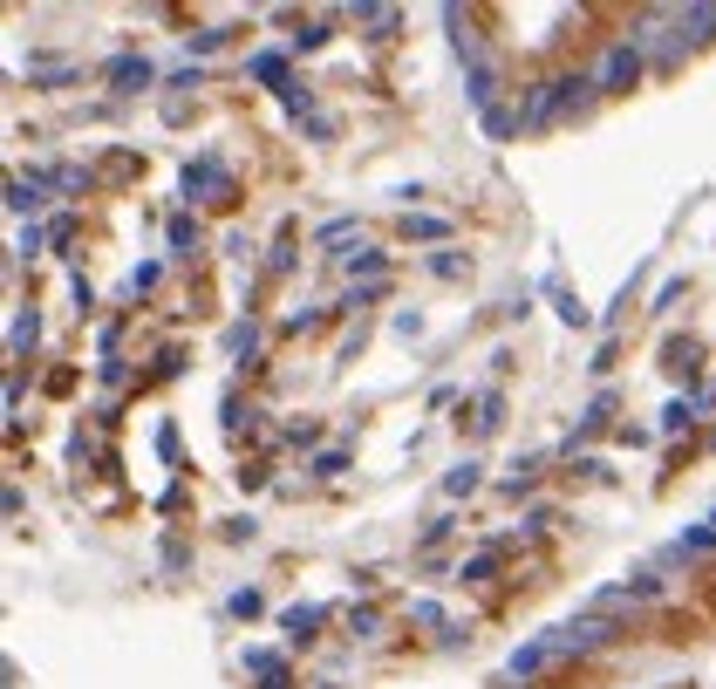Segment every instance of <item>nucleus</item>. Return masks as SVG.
<instances>
[{
    "label": "nucleus",
    "instance_id": "1",
    "mask_svg": "<svg viewBox=\"0 0 716 689\" xmlns=\"http://www.w3.org/2000/svg\"><path fill=\"white\" fill-rule=\"evenodd\" d=\"M587 103H594V76H553V82H539V89L526 96V130H546V123L587 110Z\"/></svg>",
    "mask_w": 716,
    "mask_h": 689
},
{
    "label": "nucleus",
    "instance_id": "2",
    "mask_svg": "<svg viewBox=\"0 0 716 689\" xmlns=\"http://www.w3.org/2000/svg\"><path fill=\"white\" fill-rule=\"evenodd\" d=\"M669 28H682L676 7H648V14H635V55L641 62H662V69H676L682 62V35H669Z\"/></svg>",
    "mask_w": 716,
    "mask_h": 689
},
{
    "label": "nucleus",
    "instance_id": "3",
    "mask_svg": "<svg viewBox=\"0 0 716 689\" xmlns=\"http://www.w3.org/2000/svg\"><path fill=\"white\" fill-rule=\"evenodd\" d=\"M614 635H628L614 614H573V621L553 628V649H560V655H594V649H607Z\"/></svg>",
    "mask_w": 716,
    "mask_h": 689
},
{
    "label": "nucleus",
    "instance_id": "4",
    "mask_svg": "<svg viewBox=\"0 0 716 689\" xmlns=\"http://www.w3.org/2000/svg\"><path fill=\"white\" fill-rule=\"evenodd\" d=\"M635 76H641L635 41H614L601 62H594V96H621V89H635Z\"/></svg>",
    "mask_w": 716,
    "mask_h": 689
},
{
    "label": "nucleus",
    "instance_id": "5",
    "mask_svg": "<svg viewBox=\"0 0 716 689\" xmlns=\"http://www.w3.org/2000/svg\"><path fill=\"white\" fill-rule=\"evenodd\" d=\"M178 192H185V198H232V171H226V157H219V151H205L198 164H185Z\"/></svg>",
    "mask_w": 716,
    "mask_h": 689
},
{
    "label": "nucleus",
    "instance_id": "6",
    "mask_svg": "<svg viewBox=\"0 0 716 689\" xmlns=\"http://www.w3.org/2000/svg\"><path fill=\"white\" fill-rule=\"evenodd\" d=\"M546 662H560V649H553V635H532V642H519V649L505 655V676L512 683H532Z\"/></svg>",
    "mask_w": 716,
    "mask_h": 689
},
{
    "label": "nucleus",
    "instance_id": "7",
    "mask_svg": "<svg viewBox=\"0 0 716 689\" xmlns=\"http://www.w3.org/2000/svg\"><path fill=\"white\" fill-rule=\"evenodd\" d=\"M703 553H716V526L703 519V526H682L662 553H655V567H676V560H703Z\"/></svg>",
    "mask_w": 716,
    "mask_h": 689
},
{
    "label": "nucleus",
    "instance_id": "8",
    "mask_svg": "<svg viewBox=\"0 0 716 689\" xmlns=\"http://www.w3.org/2000/svg\"><path fill=\"white\" fill-rule=\"evenodd\" d=\"M41 205H48V178H41V171H28V178H14V185H7V212H14L21 226H35Z\"/></svg>",
    "mask_w": 716,
    "mask_h": 689
},
{
    "label": "nucleus",
    "instance_id": "9",
    "mask_svg": "<svg viewBox=\"0 0 716 689\" xmlns=\"http://www.w3.org/2000/svg\"><path fill=\"white\" fill-rule=\"evenodd\" d=\"M464 103H471L478 116H491V110H498V69H491V62L464 69Z\"/></svg>",
    "mask_w": 716,
    "mask_h": 689
},
{
    "label": "nucleus",
    "instance_id": "10",
    "mask_svg": "<svg viewBox=\"0 0 716 689\" xmlns=\"http://www.w3.org/2000/svg\"><path fill=\"white\" fill-rule=\"evenodd\" d=\"M246 76L253 82H273V89H287V48H260V55H253V62H246Z\"/></svg>",
    "mask_w": 716,
    "mask_h": 689
},
{
    "label": "nucleus",
    "instance_id": "11",
    "mask_svg": "<svg viewBox=\"0 0 716 689\" xmlns=\"http://www.w3.org/2000/svg\"><path fill=\"white\" fill-rule=\"evenodd\" d=\"M682 41H710L716 35V0H696V7H676Z\"/></svg>",
    "mask_w": 716,
    "mask_h": 689
},
{
    "label": "nucleus",
    "instance_id": "12",
    "mask_svg": "<svg viewBox=\"0 0 716 689\" xmlns=\"http://www.w3.org/2000/svg\"><path fill=\"white\" fill-rule=\"evenodd\" d=\"M151 76H157V69L144 62V55H116V62H110V82H116V89H151Z\"/></svg>",
    "mask_w": 716,
    "mask_h": 689
},
{
    "label": "nucleus",
    "instance_id": "13",
    "mask_svg": "<svg viewBox=\"0 0 716 689\" xmlns=\"http://www.w3.org/2000/svg\"><path fill=\"white\" fill-rule=\"evenodd\" d=\"M314 628H321V608H280V635H287V642H314Z\"/></svg>",
    "mask_w": 716,
    "mask_h": 689
},
{
    "label": "nucleus",
    "instance_id": "14",
    "mask_svg": "<svg viewBox=\"0 0 716 689\" xmlns=\"http://www.w3.org/2000/svg\"><path fill=\"white\" fill-rule=\"evenodd\" d=\"M478 471H485V464H478V458H464V464H451V471H444V492H451V498H471V492H478V485H485V478H478Z\"/></svg>",
    "mask_w": 716,
    "mask_h": 689
},
{
    "label": "nucleus",
    "instance_id": "15",
    "mask_svg": "<svg viewBox=\"0 0 716 689\" xmlns=\"http://www.w3.org/2000/svg\"><path fill=\"white\" fill-rule=\"evenodd\" d=\"M478 123H485V137H498V144H505V137H519V130H526V110H505V103H498V110L478 116Z\"/></svg>",
    "mask_w": 716,
    "mask_h": 689
},
{
    "label": "nucleus",
    "instance_id": "16",
    "mask_svg": "<svg viewBox=\"0 0 716 689\" xmlns=\"http://www.w3.org/2000/svg\"><path fill=\"white\" fill-rule=\"evenodd\" d=\"M341 273H348V280H355V273H362V280H382V253L376 246H355V253H341Z\"/></svg>",
    "mask_w": 716,
    "mask_h": 689
},
{
    "label": "nucleus",
    "instance_id": "17",
    "mask_svg": "<svg viewBox=\"0 0 716 689\" xmlns=\"http://www.w3.org/2000/svg\"><path fill=\"white\" fill-rule=\"evenodd\" d=\"M696 410H703L696 396H669V410H662V437H676V430H689V423H696Z\"/></svg>",
    "mask_w": 716,
    "mask_h": 689
},
{
    "label": "nucleus",
    "instance_id": "18",
    "mask_svg": "<svg viewBox=\"0 0 716 689\" xmlns=\"http://www.w3.org/2000/svg\"><path fill=\"white\" fill-rule=\"evenodd\" d=\"M35 335H41L35 307H21V314H14V321H7V342H14V355H28V348H35Z\"/></svg>",
    "mask_w": 716,
    "mask_h": 689
},
{
    "label": "nucleus",
    "instance_id": "19",
    "mask_svg": "<svg viewBox=\"0 0 716 689\" xmlns=\"http://www.w3.org/2000/svg\"><path fill=\"white\" fill-rule=\"evenodd\" d=\"M662 362H669V376H696L703 348H696V342H669V355H662Z\"/></svg>",
    "mask_w": 716,
    "mask_h": 689
},
{
    "label": "nucleus",
    "instance_id": "20",
    "mask_svg": "<svg viewBox=\"0 0 716 689\" xmlns=\"http://www.w3.org/2000/svg\"><path fill=\"white\" fill-rule=\"evenodd\" d=\"M198 239H205V232H198V219H185V212H178V219H171V253H191Z\"/></svg>",
    "mask_w": 716,
    "mask_h": 689
},
{
    "label": "nucleus",
    "instance_id": "21",
    "mask_svg": "<svg viewBox=\"0 0 716 689\" xmlns=\"http://www.w3.org/2000/svg\"><path fill=\"white\" fill-rule=\"evenodd\" d=\"M253 348H260V328H253V321L226 328V355H253Z\"/></svg>",
    "mask_w": 716,
    "mask_h": 689
},
{
    "label": "nucleus",
    "instance_id": "22",
    "mask_svg": "<svg viewBox=\"0 0 716 689\" xmlns=\"http://www.w3.org/2000/svg\"><path fill=\"white\" fill-rule=\"evenodd\" d=\"M355 21H362V28H376V35H389L403 14H396V7H355Z\"/></svg>",
    "mask_w": 716,
    "mask_h": 689
},
{
    "label": "nucleus",
    "instance_id": "23",
    "mask_svg": "<svg viewBox=\"0 0 716 689\" xmlns=\"http://www.w3.org/2000/svg\"><path fill=\"white\" fill-rule=\"evenodd\" d=\"M410 621H416V628H444V635H451V621H444L437 601H410Z\"/></svg>",
    "mask_w": 716,
    "mask_h": 689
},
{
    "label": "nucleus",
    "instance_id": "24",
    "mask_svg": "<svg viewBox=\"0 0 716 689\" xmlns=\"http://www.w3.org/2000/svg\"><path fill=\"white\" fill-rule=\"evenodd\" d=\"M498 574V553H471L464 567H457V580H491Z\"/></svg>",
    "mask_w": 716,
    "mask_h": 689
},
{
    "label": "nucleus",
    "instance_id": "25",
    "mask_svg": "<svg viewBox=\"0 0 716 689\" xmlns=\"http://www.w3.org/2000/svg\"><path fill=\"white\" fill-rule=\"evenodd\" d=\"M498 417H505V403H498V389H485V396H478V430H498Z\"/></svg>",
    "mask_w": 716,
    "mask_h": 689
},
{
    "label": "nucleus",
    "instance_id": "26",
    "mask_svg": "<svg viewBox=\"0 0 716 689\" xmlns=\"http://www.w3.org/2000/svg\"><path fill=\"white\" fill-rule=\"evenodd\" d=\"M41 239H48L41 226H21V232H14V260H35V253H41Z\"/></svg>",
    "mask_w": 716,
    "mask_h": 689
},
{
    "label": "nucleus",
    "instance_id": "27",
    "mask_svg": "<svg viewBox=\"0 0 716 689\" xmlns=\"http://www.w3.org/2000/svg\"><path fill=\"white\" fill-rule=\"evenodd\" d=\"M307 103H314L307 82H287V89H280V110H287V116H307Z\"/></svg>",
    "mask_w": 716,
    "mask_h": 689
},
{
    "label": "nucleus",
    "instance_id": "28",
    "mask_svg": "<svg viewBox=\"0 0 716 689\" xmlns=\"http://www.w3.org/2000/svg\"><path fill=\"white\" fill-rule=\"evenodd\" d=\"M157 273H164V267H157V260H144V267L130 273V287H123V294H130V301H137V294H151V287H157Z\"/></svg>",
    "mask_w": 716,
    "mask_h": 689
},
{
    "label": "nucleus",
    "instance_id": "29",
    "mask_svg": "<svg viewBox=\"0 0 716 689\" xmlns=\"http://www.w3.org/2000/svg\"><path fill=\"white\" fill-rule=\"evenodd\" d=\"M321 41H328V21H307L301 35H294V55H314V48H321Z\"/></svg>",
    "mask_w": 716,
    "mask_h": 689
},
{
    "label": "nucleus",
    "instance_id": "30",
    "mask_svg": "<svg viewBox=\"0 0 716 689\" xmlns=\"http://www.w3.org/2000/svg\"><path fill=\"white\" fill-rule=\"evenodd\" d=\"M430 273L437 280H464V253H430Z\"/></svg>",
    "mask_w": 716,
    "mask_h": 689
},
{
    "label": "nucleus",
    "instance_id": "31",
    "mask_svg": "<svg viewBox=\"0 0 716 689\" xmlns=\"http://www.w3.org/2000/svg\"><path fill=\"white\" fill-rule=\"evenodd\" d=\"M226 608H232V614H239V621H253V614H260V608H266V601H260V594H253V587H239V594H232Z\"/></svg>",
    "mask_w": 716,
    "mask_h": 689
},
{
    "label": "nucleus",
    "instance_id": "32",
    "mask_svg": "<svg viewBox=\"0 0 716 689\" xmlns=\"http://www.w3.org/2000/svg\"><path fill=\"white\" fill-rule=\"evenodd\" d=\"M444 232H451V226H444V219H430V212H416V219H410V239H444Z\"/></svg>",
    "mask_w": 716,
    "mask_h": 689
},
{
    "label": "nucleus",
    "instance_id": "33",
    "mask_svg": "<svg viewBox=\"0 0 716 689\" xmlns=\"http://www.w3.org/2000/svg\"><path fill=\"white\" fill-rule=\"evenodd\" d=\"M341 471H348V451H321L314 458V478H341Z\"/></svg>",
    "mask_w": 716,
    "mask_h": 689
},
{
    "label": "nucleus",
    "instance_id": "34",
    "mask_svg": "<svg viewBox=\"0 0 716 689\" xmlns=\"http://www.w3.org/2000/svg\"><path fill=\"white\" fill-rule=\"evenodd\" d=\"M212 48H226V28H198L191 35V55H212Z\"/></svg>",
    "mask_w": 716,
    "mask_h": 689
},
{
    "label": "nucleus",
    "instance_id": "35",
    "mask_svg": "<svg viewBox=\"0 0 716 689\" xmlns=\"http://www.w3.org/2000/svg\"><path fill=\"white\" fill-rule=\"evenodd\" d=\"M348 232H355V219H328V226L314 232V239H321V246H341V239H348Z\"/></svg>",
    "mask_w": 716,
    "mask_h": 689
},
{
    "label": "nucleus",
    "instance_id": "36",
    "mask_svg": "<svg viewBox=\"0 0 716 689\" xmlns=\"http://www.w3.org/2000/svg\"><path fill=\"white\" fill-rule=\"evenodd\" d=\"M348 628H355V642H369V635H376V608H355V614H348Z\"/></svg>",
    "mask_w": 716,
    "mask_h": 689
},
{
    "label": "nucleus",
    "instance_id": "37",
    "mask_svg": "<svg viewBox=\"0 0 716 689\" xmlns=\"http://www.w3.org/2000/svg\"><path fill=\"white\" fill-rule=\"evenodd\" d=\"M560 321H566V328H580V321H587V307L573 301V294H560Z\"/></svg>",
    "mask_w": 716,
    "mask_h": 689
},
{
    "label": "nucleus",
    "instance_id": "38",
    "mask_svg": "<svg viewBox=\"0 0 716 689\" xmlns=\"http://www.w3.org/2000/svg\"><path fill=\"white\" fill-rule=\"evenodd\" d=\"M710 526H716V505H710Z\"/></svg>",
    "mask_w": 716,
    "mask_h": 689
},
{
    "label": "nucleus",
    "instance_id": "39",
    "mask_svg": "<svg viewBox=\"0 0 716 689\" xmlns=\"http://www.w3.org/2000/svg\"><path fill=\"white\" fill-rule=\"evenodd\" d=\"M328 689H335V683H328Z\"/></svg>",
    "mask_w": 716,
    "mask_h": 689
}]
</instances>
